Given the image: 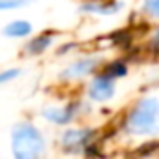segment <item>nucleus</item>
Segmentation results:
<instances>
[{"label": "nucleus", "instance_id": "nucleus-1", "mask_svg": "<svg viewBox=\"0 0 159 159\" xmlns=\"http://www.w3.org/2000/svg\"><path fill=\"white\" fill-rule=\"evenodd\" d=\"M120 129L125 137L152 139L159 135V98L142 96L124 114Z\"/></svg>", "mask_w": 159, "mask_h": 159}, {"label": "nucleus", "instance_id": "nucleus-2", "mask_svg": "<svg viewBox=\"0 0 159 159\" xmlns=\"http://www.w3.org/2000/svg\"><path fill=\"white\" fill-rule=\"evenodd\" d=\"M10 150L13 159H43L47 153V139L34 122L21 120L11 127Z\"/></svg>", "mask_w": 159, "mask_h": 159}, {"label": "nucleus", "instance_id": "nucleus-3", "mask_svg": "<svg viewBox=\"0 0 159 159\" xmlns=\"http://www.w3.org/2000/svg\"><path fill=\"white\" fill-rule=\"evenodd\" d=\"M98 142L99 131L92 125H67L58 137L60 152L66 155H90Z\"/></svg>", "mask_w": 159, "mask_h": 159}, {"label": "nucleus", "instance_id": "nucleus-4", "mask_svg": "<svg viewBox=\"0 0 159 159\" xmlns=\"http://www.w3.org/2000/svg\"><path fill=\"white\" fill-rule=\"evenodd\" d=\"M88 111V105L81 99H69L67 103H62V105H49V107H43L39 116L51 124V125H56V127H67V125H73L81 114Z\"/></svg>", "mask_w": 159, "mask_h": 159}, {"label": "nucleus", "instance_id": "nucleus-5", "mask_svg": "<svg viewBox=\"0 0 159 159\" xmlns=\"http://www.w3.org/2000/svg\"><path fill=\"white\" fill-rule=\"evenodd\" d=\"M103 66V56L101 54H86L79 56L73 62H69L58 75V81L64 84H73L90 79L94 73H98Z\"/></svg>", "mask_w": 159, "mask_h": 159}, {"label": "nucleus", "instance_id": "nucleus-6", "mask_svg": "<svg viewBox=\"0 0 159 159\" xmlns=\"http://www.w3.org/2000/svg\"><path fill=\"white\" fill-rule=\"evenodd\" d=\"M116 90H118V81L107 77L105 73L98 71L94 73L84 88V96L90 103L96 105H107L116 98Z\"/></svg>", "mask_w": 159, "mask_h": 159}, {"label": "nucleus", "instance_id": "nucleus-7", "mask_svg": "<svg viewBox=\"0 0 159 159\" xmlns=\"http://www.w3.org/2000/svg\"><path fill=\"white\" fill-rule=\"evenodd\" d=\"M58 34L56 30H43L39 34H32L28 38V41L23 45V56L26 58H36L45 54L47 51H51V47L54 45Z\"/></svg>", "mask_w": 159, "mask_h": 159}, {"label": "nucleus", "instance_id": "nucleus-8", "mask_svg": "<svg viewBox=\"0 0 159 159\" xmlns=\"http://www.w3.org/2000/svg\"><path fill=\"white\" fill-rule=\"evenodd\" d=\"M124 10L122 0H84L79 6V11L84 15H96V17H112Z\"/></svg>", "mask_w": 159, "mask_h": 159}, {"label": "nucleus", "instance_id": "nucleus-9", "mask_svg": "<svg viewBox=\"0 0 159 159\" xmlns=\"http://www.w3.org/2000/svg\"><path fill=\"white\" fill-rule=\"evenodd\" d=\"M34 34V25L28 19H11L2 26V36L8 39H28Z\"/></svg>", "mask_w": 159, "mask_h": 159}, {"label": "nucleus", "instance_id": "nucleus-10", "mask_svg": "<svg viewBox=\"0 0 159 159\" xmlns=\"http://www.w3.org/2000/svg\"><path fill=\"white\" fill-rule=\"evenodd\" d=\"M99 71L105 73L107 77L114 79V81H122V79H125L129 75V62L124 56L122 58H112L109 62H103V66H101Z\"/></svg>", "mask_w": 159, "mask_h": 159}, {"label": "nucleus", "instance_id": "nucleus-11", "mask_svg": "<svg viewBox=\"0 0 159 159\" xmlns=\"http://www.w3.org/2000/svg\"><path fill=\"white\" fill-rule=\"evenodd\" d=\"M34 0H0V13L4 11H19L26 6H30Z\"/></svg>", "mask_w": 159, "mask_h": 159}, {"label": "nucleus", "instance_id": "nucleus-12", "mask_svg": "<svg viewBox=\"0 0 159 159\" xmlns=\"http://www.w3.org/2000/svg\"><path fill=\"white\" fill-rule=\"evenodd\" d=\"M21 73H23L21 67H6V69H0V86L17 81V79L21 77Z\"/></svg>", "mask_w": 159, "mask_h": 159}, {"label": "nucleus", "instance_id": "nucleus-13", "mask_svg": "<svg viewBox=\"0 0 159 159\" xmlns=\"http://www.w3.org/2000/svg\"><path fill=\"white\" fill-rule=\"evenodd\" d=\"M142 13L150 19L159 21V0H142Z\"/></svg>", "mask_w": 159, "mask_h": 159}, {"label": "nucleus", "instance_id": "nucleus-14", "mask_svg": "<svg viewBox=\"0 0 159 159\" xmlns=\"http://www.w3.org/2000/svg\"><path fill=\"white\" fill-rule=\"evenodd\" d=\"M148 51H152L153 54H159V26L153 28L148 38Z\"/></svg>", "mask_w": 159, "mask_h": 159}]
</instances>
